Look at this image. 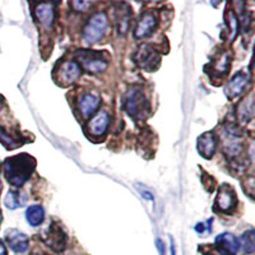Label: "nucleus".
Masks as SVG:
<instances>
[{
  "label": "nucleus",
  "mask_w": 255,
  "mask_h": 255,
  "mask_svg": "<svg viewBox=\"0 0 255 255\" xmlns=\"http://www.w3.org/2000/svg\"><path fill=\"white\" fill-rule=\"evenodd\" d=\"M36 159L27 153L15 154L4 161V175L10 185L20 188L35 171Z\"/></svg>",
  "instance_id": "1"
},
{
  "label": "nucleus",
  "mask_w": 255,
  "mask_h": 255,
  "mask_svg": "<svg viewBox=\"0 0 255 255\" xmlns=\"http://www.w3.org/2000/svg\"><path fill=\"white\" fill-rule=\"evenodd\" d=\"M123 108L128 115L136 122L147 119V116L151 113L147 97L140 87H131L125 93Z\"/></svg>",
  "instance_id": "2"
},
{
  "label": "nucleus",
  "mask_w": 255,
  "mask_h": 255,
  "mask_svg": "<svg viewBox=\"0 0 255 255\" xmlns=\"http://www.w3.org/2000/svg\"><path fill=\"white\" fill-rule=\"evenodd\" d=\"M76 60L81 69L91 74H100L109 67V55L106 52L93 50H78L76 52Z\"/></svg>",
  "instance_id": "3"
},
{
  "label": "nucleus",
  "mask_w": 255,
  "mask_h": 255,
  "mask_svg": "<svg viewBox=\"0 0 255 255\" xmlns=\"http://www.w3.org/2000/svg\"><path fill=\"white\" fill-rule=\"evenodd\" d=\"M221 134L223 140V152L230 161L239 165V158L244 151L243 135L240 129L235 125H226Z\"/></svg>",
  "instance_id": "4"
},
{
  "label": "nucleus",
  "mask_w": 255,
  "mask_h": 255,
  "mask_svg": "<svg viewBox=\"0 0 255 255\" xmlns=\"http://www.w3.org/2000/svg\"><path fill=\"white\" fill-rule=\"evenodd\" d=\"M109 26V19L106 13L97 12L88 19L87 24L83 28V38L87 44H96L104 36Z\"/></svg>",
  "instance_id": "5"
},
{
  "label": "nucleus",
  "mask_w": 255,
  "mask_h": 255,
  "mask_svg": "<svg viewBox=\"0 0 255 255\" xmlns=\"http://www.w3.org/2000/svg\"><path fill=\"white\" fill-rule=\"evenodd\" d=\"M134 61L140 69L145 70V72H154L157 68L159 67L161 63V55L156 49L151 46V45H140L136 49L135 54L133 56Z\"/></svg>",
  "instance_id": "6"
},
{
  "label": "nucleus",
  "mask_w": 255,
  "mask_h": 255,
  "mask_svg": "<svg viewBox=\"0 0 255 255\" xmlns=\"http://www.w3.org/2000/svg\"><path fill=\"white\" fill-rule=\"evenodd\" d=\"M81 73L82 69L77 64V61L68 60L59 64L58 68L55 69V73H54V79L58 84H60L63 87H67L79 78Z\"/></svg>",
  "instance_id": "7"
},
{
  "label": "nucleus",
  "mask_w": 255,
  "mask_h": 255,
  "mask_svg": "<svg viewBox=\"0 0 255 255\" xmlns=\"http://www.w3.org/2000/svg\"><path fill=\"white\" fill-rule=\"evenodd\" d=\"M236 203H238V197L234 188L229 184H223L218 189L213 209L220 213H231L235 209Z\"/></svg>",
  "instance_id": "8"
},
{
  "label": "nucleus",
  "mask_w": 255,
  "mask_h": 255,
  "mask_svg": "<svg viewBox=\"0 0 255 255\" xmlns=\"http://www.w3.org/2000/svg\"><path fill=\"white\" fill-rule=\"evenodd\" d=\"M157 26H158V14L153 10H145L136 22L134 36L138 40L149 37L157 28Z\"/></svg>",
  "instance_id": "9"
},
{
  "label": "nucleus",
  "mask_w": 255,
  "mask_h": 255,
  "mask_svg": "<svg viewBox=\"0 0 255 255\" xmlns=\"http://www.w3.org/2000/svg\"><path fill=\"white\" fill-rule=\"evenodd\" d=\"M42 239L47 247L56 253L63 252L67 248V235L59 223H51Z\"/></svg>",
  "instance_id": "10"
},
{
  "label": "nucleus",
  "mask_w": 255,
  "mask_h": 255,
  "mask_svg": "<svg viewBox=\"0 0 255 255\" xmlns=\"http://www.w3.org/2000/svg\"><path fill=\"white\" fill-rule=\"evenodd\" d=\"M250 83V74L248 72L236 73L235 76L232 77L229 82H227L226 87H225V95L227 96V99L234 100L241 95L244 91L247 90L248 84Z\"/></svg>",
  "instance_id": "11"
},
{
  "label": "nucleus",
  "mask_w": 255,
  "mask_h": 255,
  "mask_svg": "<svg viewBox=\"0 0 255 255\" xmlns=\"http://www.w3.org/2000/svg\"><path fill=\"white\" fill-rule=\"evenodd\" d=\"M215 247L216 250L222 255H236L240 250L239 239L230 232L220 234L215 240Z\"/></svg>",
  "instance_id": "12"
},
{
  "label": "nucleus",
  "mask_w": 255,
  "mask_h": 255,
  "mask_svg": "<svg viewBox=\"0 0 255 255\" xmlns=\"http://www.w3.org/2000/svg\"><path fill=\"white\" fill-rule=\"evenodd\" d=\"M114 19H115L116 31L120 35H125L130 27L131 19V9L127 3H119L115 5L114 9Z\"/></svg>",
  "instance_id": "13"
},
{
  "label": "nucleus",
  "mask_w": 255,
  "mask_h": 255,
  "mask_svg": "<svg viewBox=\"0 0 255 255\" xmlns=\"http://www.w3.org/2000/svg\"><path fill=\"white\" fill-rule=\"evenodd\" d=\"M78 110L83 118H90L95 115L96 111L99 110L101 99L95 93H84L78 99Z\"/></svg>",
  "instance_id": "14"
},
{
  "label": "nucleus",
  "mask_w": 255,
  "mask_h": 255,
  "mask_svg": "<svg viewBox=\"0 0 255 255\" xmlns=\"http://www.w3.org/2000/svg\"><path fill=\"white\" fill-rule=\"evenodd\" d=\"M33 14H35L36 20L40 23L41 27L44 28H50L54 23V18H55V9L54 4L51 3H38L36 4L33 9Z\"/></svg>",
  "instance_id": "15"
},
{
  "label": "nucleus",
  "mask_w": 255,
  "mask_h": 255,
  "mask_svg": "<svg viewBox=\"0 0 255 255\" xmlns=\"http://www.w3.org/2000/svg\"><path fill=\"white\" fill-rule=\"evenodd\" d=\"M5 240L9 248L15 253H24L28 249L29 240L26 234L20 232L19 230L10 229L5 232Z\"/></svg>",
  "instance_id": "16"
},
{
  "label": "nucleus",
  "mask_w": 255,
  "mask_h": 255,
  "mask_svg": "<svg viewBox=\"0 0 255 255\" xmlns=\"http://www.w3.org/2000/svg\"><path fill=\"white\" fill-rule=\"evenodd\" d=\"M109 124H110V116H109V114L106 111H100V113L95 114V116L88 122V133L92 134L93 136L102 135L108 130Z\"/></svg>",
  "instance_id": "17"
},
{
  "label": "nucleus",
  "mask_w": 255,
  "mask_h": 255,
  "mask_svg": "<svg viewBox=\"0 0 255 255\" xmlns=\"http://www.w3.org/2000/svg\"><path fill=\"white\" fill-rule=\"evenodd\" d=\"M216 136L212 131H208V133H204L198 138L197 140V148L199 154L203 158L211 159L213 157L216 152Z\"/></svg>",
  "instance_id": "18"
},
{
  "label": "nucleus",
  "mask_w": 255,
  "mask_h": 255,
  "mask_svg": "<svg viewBox=\"0 0 255 255\" xmlns=\"http://www.w3.org/2000/svg\"><path fill=\"white\" fill-rule=\"evenodd\" d=\"M236 114H238L239 122L241 124H248L253 119V116H254V99H253V93H250L248 97H245L238 105Z\"/></svg>",
  "instance_id": "19"
},
{
  "label": "nucleus",
  "mask_w": 255,
  "mask_h": 255,
  "mask_svg": "<svg viewBox=\"0 0 255 255\" xmlns=\"http://www.w3.org/2000/svg\"><path fill=\"white\" fill-rule=\"evenodd\" d=\"M230 65H231V56L229 52H222L209 67L212 68V72L215 73L216 76L223 77L229 73Z\"/></svg>",
  "instance_id": "20"
},
{
  "label": "nucleus",
  "mask_w": 255,
  "mask_h": 255,
  "mask_svg": "<svg viewBox=\"0 0 255 255\" xmlns=\"http://www.w3.org/2000/svg\"><path fill=\"white\" fill-rule=\"evenodd\" d=\"M44 218H45V211L41 206L35 204V206H31L27 208L26 220L31 226L33 227L40 226L41 223L44 222Z\"/></svg>",
  "instance_id": "21"
},
{
  "label": "nucleus",
  "mask_w": 255,
  "mask_h": 255,
  "mask_svg": "<svg viewBox=\"0 0 255 255\" xmlns=\"http://www.w3.org/2000/svg\"><path fill=\"white\" fill-rule=\"evenodd\" d=\"M24 203H26V197L20 191L9 190L4 198V204L8 209H17L24 206Z\"/></svg>",
  "instance_id": "22"
},
{
  "label": "nucleus",
  "mask_w": 255,
  "mask_h": 255,
  "mask_svg": "<svg viewBox=\"0 0 255 255\" xmlns=\"http://www.w3.org/2000/svg\"><path fill=\"white\" fill-rule=\"evenodd\" d=\"M0 143L8 149H15V148L23 144V139L14 136L8 130H5L4 128H0Z\"/></svg>",
  "instance_id": "23"
},
{
  "label": "nucleus",
  "mask_w": 255,
  "mask_h": 255,
  "mask_svg": "<svg viewBox=\"0 0 255 255\" xmlns=\"http://www.w3.org/2000/svg\"><path fill=\"white\" fill-rule=\"evenodd\" d=\"M225 23H226L227 33H229V40H234L238 36L239 31V19L236 14L232 10H229L225 17Z\"/></svg>",
  "instance_id": "24"
},
{
  "label": "nucleus",
  "mask_w": 255,
  "mask_h": 255,
  "mask_svg": "<svg viewBox=\"0 0 255 255\" xmlns=\"http://www.w3.org/2000/svg\"><path fill=\"white\" fill-rule=\"evenodd\" d=\"M240 248L243 249L244 253L247 254H253L255 248V241H254V230H249V231L244 232L241 239L239 240Z\"/></svg>",
  "instance_id": "25"
},
{
  "label": "nucleus",
  "mask_w": 255,
  "mask_h": 255,
  "mask_svg": "<svg viewBox=\"0 0 255 255\" xmlns=\"http://www.w3.org/2000/svg\"><path fill=\"white\" fill-rule=\"evenodd\" d=\"M212 222H213V220L209 218L207 222L198 223L197 226L194 227V230L198 232V234H204V235H206V234H209V232L212 231Z\"/></svg>",
  "instance_id": "26"
},
{
  "label": "nucleus",
  "mask_w": 255,
  "mask_h": 255,
  "mask_svg": "<svg viewBox=\"0 0 255 255\" xmlns=\"http://www.w3.org/2000/svg\"><path fill=\"white\" fill-rule=\"evenodd\" d=\"M70 5L74 8L76 12H84V10H87L92 5V3L91 1H72Z\"/></svg>",
  "instance_id": "27"
},
{
  "label": "nucleus",
  "mask_w": 255,
  "mask_h": 255,
  "mask_svg": "<svg viewBox=\"0 0 255 255\" xmlns=\"http://www.w3.org/2000/svg\"><path fill=\"white\" fill-rule=\"evenodd\" d=\"M156 244H157V249H158L159 255H165V244H163V241H161L158 239V240L156 241Z\"/></svg>",
  "instance_id": "28"
},
{
  "label": "nucleus",
  "mask_w": 255,
  "mask_h": 255,
  "mask_svg": "<svg viewBox=\"0 0 255 255\" xmlns=\"http://www.w3.org/2000/svg\"><path fill=\"white\" fill-rule=\"evenodd\" d=\"M0 255H6V249L5 245H4L1 241H0Z\"/></svg>",
  "instance_id": "29"
},
{
  "label": "nucleus",
  "mask_w": 255,
  "mask_h": 255,
  "mask_svg": "<svg viewBox=\"0 0 255 255\" xmlns=\"http://www.w3.org/2000/svg\"><path fill=\"white\" fill-rule=\"evenodd\" d=\"M142 197H144L145 199L153 200V197H152V195H149V193H148V191H142Z\"/></svg>",
  "instance_id": "30"
},
{
  "label": "nucleus",
  "mask_w": 255,
  "mask_h": 255,
  "mask_svg": "<svg viewBox=\"0 0 255 255\" xmlns=\"http://www.w3.org/2000/svg\"><path fill=\"white\" fill-rule=\"evenodd\" d=\"M170 241H171V255H176V253H175L174 241H172V239H170Z\"/></svg>",
  "instance_id": "31"
},
{
  "label": "nucleus",
  "mask_w": 255,
  "mask_h": 255,
  "mask_svg": "<svg viewBox=\"0 0 255 255\" xmlns=\"http://www.w3.org/2000/svg\"><path fill=\"white\" fill-rule=\"evenodd\" d=\"M4 108V99L3 96L0 95V111H1V109Z\"/></svg>",
  "instance_id": "32"
},
{
  "label": "nucleus",
  "mask_w": 255,
  "mask_h": 255,
  "mask_svg": "<svg viewBox=\"0 0 255 255\" xmlns=\"http://www.w3.org/2000/svg\"><path fill=\"white\" fill-rule=\"evenodd\" d=\"M0 222H1V211H0Z\"/></svg>",
  "instance_id": "33"
},
{
  "label": "nucleus",
  "mask_w": 255,
  "mask_h": 255,
  "mask_svg": "<svg viewBox=\"0 0 255 255\" xmlns=\"http://www.w3.org/2000/svg\"><path fill=\"white\" fill-rule=\"evenodd\" d=\"M0 191H1V183H0Z\"/></svg>",
  "instance_id": "34"
}]
</instances>
